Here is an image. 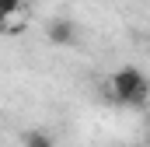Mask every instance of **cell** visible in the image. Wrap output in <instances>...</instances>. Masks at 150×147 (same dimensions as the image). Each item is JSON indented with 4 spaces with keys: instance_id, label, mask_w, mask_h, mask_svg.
Wrapping results in <instances>:
<instances>
[{
    "instance_id": "obj_1",
    "label": "cell",
    "mask_w": 150,
    "mask_h": 147,
    "mask_svg": "<svg viewBox=\"0 0 150 147\" xmlns=\"http://www.w3.org/2000/svg\"><path fill=\"white\" fill-rule=\"evenodd\" d=\"M112 98L119 105H143L150 95V81L140 67H119L112 74Z\"/></svg>"
},
{
    "instance_id": "obj_2",
    "label": "cell",
    "mask_w": 150,
    "mask_h": 147,
    "mask_svg": "<svg viewBox=\"0 0 150 147\" xmlns=\"http://www.w3.org/2000/svg\"><path fill=\"white\" fill-rule=\"evenodd\" d=\"M45 35H49L52 46L70 49V46L77 42V25L70 21V18H52V21H49V28H45Z\"/></svg>"
},
{
    "instance_id": "obj_3",
    "label": "cell",
    "mask_w": 150,
    "mask_h": 147,
    "mask_svg": "<svg viewBox=\"0 0 150 147\" xmlns=\"http://www.w3.org/2000/svg\"><path fill=\"white\" fill-rule=\"evenodd\" d=\"M25 147H56V144H52V137L45 130H28L25 133Z\"/></svg>"
},
{
    "instance_id": "obj_4",
    "label": "cell",
    "mask_w": 150,
    "mask_h": 147,
    "mask_svg": "<svg viewBox=\"0 0 150 147\" xmlns=\"http://www.w3.org/2000/svg\"><path fill=\"white\" fill-rule=\"evenodd\" d=\"M18 7H21V0H0V21L11 18V14H18Z\"/></svg>"
}]
</instances>
